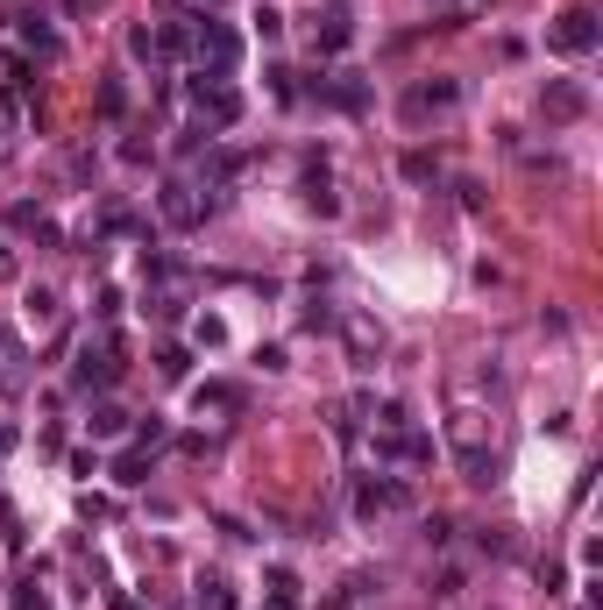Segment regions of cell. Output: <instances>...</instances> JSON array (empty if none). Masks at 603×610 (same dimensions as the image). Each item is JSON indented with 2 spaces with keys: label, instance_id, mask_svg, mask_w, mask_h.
Wrapping results in <instances>:
<instances>
[{
  "label": "cell",
  "instance_id": "30bf717a",
  "mask_svg": "<svg viewBox=\"0 0 603 610\" xmlns=\"http://www.w3.org/2000/svg\"><path fill=\"white\" fill-rule=\"evenodd\" d=\"M157 206H164V220H171V227H199V220L213 213V199H199V192H192V185H178V178L157 192Z\"/></svg>",
  "mask_w": 603,
  "mask_h": 610
},
{
  "label": "cell",
  "instance_id": "603a6c76",
  "mask_svg": "<svg viewBox=\"0 0 603 610\" xmlns=\"http://www.w3.org/2000/svg\"><path fill=\"white\" fill-rule=\"evenodd\" d=\"M100 114H107V121L128 114V86H121V79H100Z\"/></svg>",
  "mask_w": 603,
  "mask_h": 610
},
{
  "label": "cell",
  "instance_id": "ac0fdd59",
  "mask_svg": "<svg viewBox=\"0 0 603 610\" xmlns=\"http://www.w3.org/2000/svg\"><path fill=\"white\" fill-rule=\"evenodd\" d=\"M22 43H29L36 57H57V29H50L43 15H22Z\"/></svg>",
  "mask_w": 603,
  "mask_h": 610
},
{
  "label": "cell",
  "instance_id": "f546056e",
  "mask_svg": "<svg viewBox=\"0 0 603 610\" xmlns=\"http://www.w3.org/2000/svg\"><path fill=\"white\" fill-rule=\"evenodd\" d=\"M29 320H36V327L57 320V298H50V291H29Z\"/></svg>",
  "mask_w": 603,
  "mask_h": 610
},
{
  "label": "cell",
  "instance_id": "5b68a950",
  "mask_svg": "<svg viewBox=\"0 0 603 610\" xmlns=\"http://www.w3.org/2000/svg\"><path fill=\"white\" fill-rule=\"evenodd\" d=\"M603 43V22L589 15V8H568V15H554V29H547V50H561V57H589Z\"/></svg>",
  "mask_w": 603,
  "mask_h": 610
},
{
  "label": "cell",
  "instance_id": "7c38bea8",
  "mask_svg": "<svg viewBox=\"0 0 603 610\" xmlns=\"http://www.w3.org/2000/svg\"><path fill=\"white\" fill-rule=\"evenodd\" d=\"M376 454H384V462H433V433H419V426L376 433Z\"/></svg>",
  "mask_w": 603,
  "mask_h": 610
},
{
  "label": "cell",
  "instance_id": "d4e9b609",
  "mask_svg": "<svg viewBox=\"0 0 603 610\" xmlns=\"http://www.w3.org/2000/svg\"><path fill=\"white\" fill-rule=\"evenodd\" d=\"M157 369H164V384H185V376H192V355H185V348H164Z\"/></svg>",
  "mask_w": 603,
  "mask_h": 610
},
{
  "label": "cell",
  "instance_id": "4316f807",
  "mask_svg": "<svg viewBox=\"0 0 603 610\" xmlns=\"http://www.w3.org/2000/svg\"><path fill=\"white\" fill-rule=\"evenodd\" d=\"M419 540H426V547H447V540H455V525L433 511V518H419Z\"/></svg>",
  "mask_w": 603,
  "mask_h": 610
},
{
  "label": "cell",
  "instance_id": "d6a6232c",
  "mask_svg": "<svg viewBox=\"0 0 603 610\" xmlns=\"http://www.w3.org/2000/svg\"><path fill=\"white\" fill-rule=\"evenodd\" d=\"M15 447V419H0V454H8Z\"/></svg>",
  "mask_w": 603,
  "mask_h": 610
},
{
  "label": "cell",
  "instance_id": "52a82bcc",
  "mask_svg": "<svg viewBox=\"0 0 603 610\" xmlns=\"http://www.w3.org/2000/svg\"><path fill=\"white\" fill-rule=\"evenodd\" d=\"M455 100H462V79H419V86L398 100V114H405V121H426V114H447Z\"/></svg>",
  "mask_w": 603,
  "mask_h": 610
},
{
  "label": "cell",
  "instance_id": "836d02e7",
  "mask_svg": "<svg viewBox=\"0 0 603 610\" xmlns=\"http://www.w3.org/2000/svg\"><path fill=\"white\" fill-rule=\"evenodd\" d=\"M64 8H71V15H86V8H93V0H64Z\"/></svg>",
  "mask_w": 603,
  "mask_h": 610
},
{
  "label": "cell",
  "instance_id": "ffe728a7",
  "mask_svg": "<svg viewBox=\"0 0 603 610\" xmlns=\"http://www.w3.org/2000/svg\"><path fill=\"white\" fill-rule=\"evenodd\" d=\"M149 454H157V447H142V440H135L121 462H114V483H142V476H149Z\"/></svg>",
  "mask_w": 603,
  "mask_h": 610
},
{
  "label": "cell",
  "instance_id": "e0dca14e",
  "mask_svg": "<svg viewBox=\"0 0 603 610\" xmlns=\"http://www.w3.org/2000/svg\"><path fill=\"white\" fill-rule=\"evenodd\" d=\"M298 192H306V206H313V213H327V220L341 213V199H334V185H327V171H306V185H298Z\"/></svg>",
  "mask_w": 603,
  "mask_h": 610
},
{
  "label": "cell",
  "instance_id": "4fadbf2b",
  "mask_svg": "<svg viewBox=\"0 0 603 610\" xmlns=\"http://www.w3.org/2000/svg\"><path fill=\"white\" fill-rule=\"evenodd\" d=\"M8 227H15V235H36L43 249H57V242H64V235H57V220H50L43 206H29V199H22V206H8Z\"/></svg>",
  "mask_w": 603,
  "mask_h": 610
},
{
  "label": "cell",
  "instance_id": "7a4b0ae2",
  "mask_svg": "<svg viewBox=\"0 0 603 610\" xmlns=\"http://www.w3.org/2000/svg\"><path fill=\"white\" fill-rule=\"evenodd\" d=\"M192 57L206 79H228V71L242 64V36L228 22H213V15H192Z\"/></svg>",
  "mask_w": 603,
  "mask_h": 610
},
{
  "label": "cell",
  "instance_id": "cb8c5ba5",
  "mask_svg": "<svg viewBox=\"0 0 603 610\" xmlns=\"http://www.w3.org/2000/svg\"><path fill=\"white\" fill-rule=\"evenodd\" d=\"M270 603L298 610V575H291V568H270Z\"/></svg>",
  "mask_w": 603,
  "mask_h": 610
},
{
  "label": "cell",
  "instance_id": "9c48e42d",
  "mask_svg": "<svg viewBox=\"0 0 603 610\" xmlns=\"http://www.w3.org/2000/svg\"><path fill=\"white\" fill-rule=\"evenodd\" d=\"M313 93H320L327 107H341V114H369V100H376V93H369V79H362V71H334V79H320Z\"/></svg>",
  "mask_w": 603,
  "mask_h": 610
},
{
  "label": "cell",
  "instance_id": "1f68e13d",
  "mask_svg": "<svg viewBox=\"0 0 603 610\" xmlns=\"http://www.w3.org/2000/svg\"><path fill=\"white\" fill-rule=\"evenodd\" d=\"M0 284H15V256H8V242H0Z\"/></svg>",
  "mask_w": 603,
  "mask_h": 610
},
{
  "label": "cell",
  "instance_id": "6da1fadb",
  "mask_svg": "<svg viewBox=\"0 0 603 610\" xmlns=\"http://www.w3.org/2000/svg\"><path fill=\"white\" fill-rule=\"evenodd\" d=\"M455 469H462V483H497L504 476V454L483 440V419L476 412L455 419Z\"/></svg>",
  "mask_w": 603,
  "mask_h": 610
},
{
  "label": "cell",
  "instance_id": "5bb4252c",
  "mask_svg": "<svg viewBox=\"0 0 603 610\" xmlns=\"http://www.w3.org/2000/svg\"><path fill=\"white\" fill-rule=\"evenodd\" d=\"M355 43V22H348V0H334V8L320 15V57H341Z\"/></svg>",
  "mask_w": 603,
  "mask_h": 610
},
{
  "label": "cell",
  "instance_id": "8992f818",
  "mask_svg": "<svg viewBox=\"0 0 603 610\" xmlns=\"http://www.w3.org/2000/svg\"><path fill=\"white\" fill-rule=\"evenodd\" d=\"M384 511H412V483H398V476H362V483H355V518L369 525V518H384Z\"/></svg>",
  "mask_w": 603,
  "mask_h": 610
},
{
  "label": "cell",
  "instance_id": "83f0119b",
  "mask_svg": "<svg viewBox=\"0 0 603 610\" xmlns=\"http://www.w3.org/2000/svg\"><path fill=\"white\" fill-rule=\"evenodd\" d=\"M256 36L277 43V36H284V15H277V8H256Z\"/></svg>",
  "mask_w": 603,
  "mask_h": 610
},
{
  "label": "cell",
  "instance_id": "8fae6325",
  "mask_svg": "<svg viewBox=\"0 0 603 610\" xmlns=\"http://www.w3.org/2000/svg\"><path fill=\"white\" fill-rule=\"evenodd\" d=\"M341 334H348L355 369H376V355H384V327H376V320H362V313H348V320H341Z\"/></svg>",
  "mask_w": 603,
  "mask_h": 610
},
{
  "label": "cell",
  "instance_id": "2e32d148",
  "mask_svg": "<svg viewBox=\"0 0 603 610\" xmlns=\"http://www.w3.org/2000/svg\"><path fill=\"white\" fill-rule=\"evenodd\" d=\"M192 405H199V419L206 412H242V384H199Z\"/></svg>",
  "mask_w": 603,
  "mask_h": 610
},
{
  "label": "cell",
  "instance_id": "7402d4cb",
  "mask_svg": "<svg viewBox=\"0 0 603 610\" xmlns=\"http://www.w3.org/2000/svg\"><path fill=\"white\" fill-rule=\"evenodd\" d=\"M369 419H376V433H405V426H412V412H405L398 398H384V405H376Z\"/></svg>",
  "mask_w": 603,
  "mask_h": 610
},
{
  "label": "cell",
  "instance_id": "277c9868",
  "mask_svg": "<svg viewBox=\"0 0 603 610\" xmlns=\"http://www.w3.org/2000/svg\"><path fill=\"white\" fill-rule=\"evenodd\" d=\"M71 384H79V391H107V384H121V341H86L79 362H71Z\"/></svg>",
  "mask_w": 603,
  "mask_h": 610
},
{
  "label": "cell",
  "instance_id": "44dd1931",
  "mask_svg": "<svg viewBox=\"0 0 603 610\" xmlns=\"http://www.w3.org/2000/svg\"><path fill=\"white\" fill-rule=\"evenodd\" d=\"M149 36H157L164 57H185V50H192V22H164V29H149Z\"/></svg>",
  "mask_w": 603,
  "mask_h": 610
},
{
  "label": "cell",
  "instance_id": "4dcf8cb0",
  "mask_svg": "<svg viewBox=\"0 0 603 610\" xmlns=\"http://www.w3.org/2000/svg\"><path fill=\"white\" fill-rule=\"evenodd\" d=\"M15 610H43V596H36V582H22V596H15Z\"/></svg>",
  "mask_w": 603,
  "mask_h": 610
},
{
  "label": "cell",
  "instance_id": "9a60e30c",
  "mask_svg": "<svg viewBox=\"0 0 603 610\" xmlns=\"http://www.w3.org/2000/svg\"><path fill=\"white\" fill-rule=\"evenodd\" d=\"M192 603H199V610H235V582H228V575H199V582H192Z\"/></svg>",
  "mask_w": 603,
  "mask_h": 610
},
{
  "label": "cell",
  "instance_id": "d6986e66",
  "mask_svg": "<svg viewBox=\"0 0 603 610\" xmlns=\"http://www.w3.org/2000/svg\"><path fill=\"white\" fill-rule=\"evenodd\" d=\"M86 426H93V440H121V433H128V412H121V405H93Z\"/></svg>",
  "mask_w": 603,
  "mask_h": 610
},
{
  "label": "cell",
  "instance_id": "484cf974",
  "mask_svg": "<svg viewBox=\"0 0 603 610\" xmlns=\"http://www.w3.org/2000/svg\"><path fill=\"white\" fill-rule=\"evenodd\" d=\"M405 178H412V185H433V178H440V164L426 157V149H412V157H405Z\"/></svg>",
  "mask_w": 603,
  "mask_h": 610
},
{
  "label": "cell",
  "instance_id": "e575fe53",
  "mask_svg": "<svg viewBox=\"0 0 603 610\" xmlns=\"http://www.w3.org/2000/svg\"><path fill=\"white\" fill-rule=\"evenodd\" d=\"M0 348H8V334H0Z\"/></svg>",
  "mask_w": 603,
  "mask_h": 610
},
{
  "label": "cell",
  "instance_id": "3957f363",
  "mask_svg": "<svg viewBox=\"0 0 603 610\" xmlns=\"http://www.w3.org/2000/svg\"><path fill=\"white\" fill-rule=\"evenodd\" d=\"M185 93H192V107H199V128H235V121H242V93H235L228 79H206V71H199Z\"/></svg>",
  "mask_w": 603,
  "mask_h": 610
},
{
  "label": "cell",
  "instance_id": "f1b7e54d",
  "mask_svg": "<svg viewBox=\"0 0 603 610\" xmlns=\"http://www.w3.org/2000/svg\"><path fill=\"white\" fill-rule=\"evenodd\" d=\"M540 589L561 596V589H568V568H561V561H540Z\"/></svg>",
  "mask_w": 603,
  "mask_h": 610
},
{
  "label": "cell",
  "instance_id": "ba28073f",
  "mask_svg": "<svg viewBox=\"0 0 603 610\" xmlns=\"http://www.w3.org/2000/svg\"><path fill=\"white\" fill-rule=\"evenodd\" d=\"M540 114H547L554 128L582 121V114H589V86H575V79H547V93H540Z\"/></svg>",
  "mask_w": 603,
  "mask_h": 610
}]
</instances>
